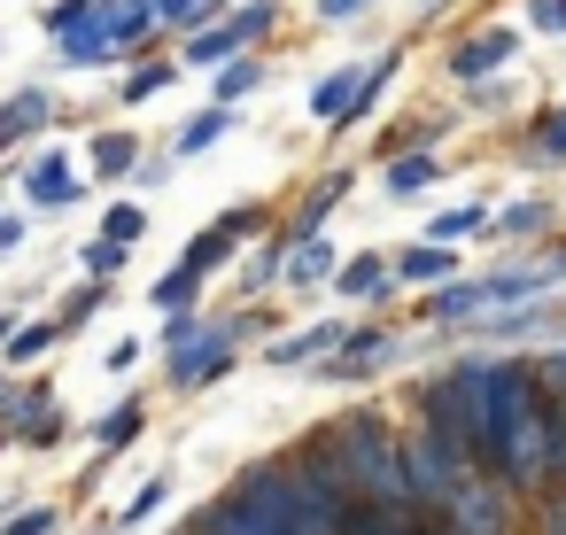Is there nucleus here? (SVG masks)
Returning a JSON list of instances; mask_svg holds the SVG:
<instances>
[{
	"label": "nucleus",
	"instance_id": "obj_1",
	"mask_svg": "<svg viewBox=\"0 0 566 535\" xmlns=\"http://www.w3.org/2000/svg\"><path fill=\"white\" fill-rule=\"evenodd\" d=\"M233 489L280 527V535H349V481L326 465V450L303 434L287 458H256L233 473Z\"/></svg>",
	"mask_w": 566,
	"mask_h": 535
},
{
	"label": "nucleus",
	"instance_id": "obj_2",
	"mask_svg": "<svg viewBox=\"0 0 566 535\" xmlns=\"http://www.w3.org/2000/svg\"><path fill=\"white\" fill-rule=\"evenodd\" d=\"M311 442H318L326 465L349 481V496H365V504H411V481H403V427H396L380 403H342L334 419H318Z\"/></svg>",
	"mask_w": 566,
	"mask_h": 535
},
{
	"label": "nucleus",
	"instance_id": "obj_3",
	"mask_svg": "<svg viewBox=\"0 0 566 535\" xmlns=\"http://www.w3.org/2000/svg\"><path fill=\"white\" fill-rule=\"evenodd\" d=\"M241 357V334L233 318H210V311H164V373L171 388H210L226 380Z\"/></svg>",
	"mask_w": 566,
	"mask_h": 535
},
{
	"label": "nucleus",
	"instance_id": "obj_4",
	"mask_svg": "<svg viewBox=\"0 0 566 535\" xmlns=\"http://www.w3.org/2000/svg\"><path fill=\"white\" fill-rule=\"evenodd\" d=\"M473 473V450L465 442H450V434H434V427H403V481H411V504L419 512H442L450 504V489Z\"/></svg>",
	"mask_w": 566,
	"mask_h": 535
},
{
	"label": "nucleus",
	"instance_id": "obj_5",
	"mask_svg": "<svg viewBox=\"0 0 566 535\" xmlns=\"http://www.w3.org/2000/svg\"><path fill=\"white\" fill-rule=\"evenodd\" d=\"M434 520H450L458 535H520V527H527V496H512L504 473L473 465V473L450 489V504H442Z\"/></svg>",
	"mask_w": 566,
	"mask_h": 535
},
{
	"label": "nucleus",
	"instance_id": "obj_6",
	"mask_svg": "<svg viewBox=\"0 0 566 535\" xmlns=\"http://www.w3.org/2000/svg\"><path fill=\"white\" fill-rule=\"evenodd\" d=\"M280 24V0H241V9H226L218 24H202V32H187V48H179V63L187 71H218L226 55H241L249 40H264Z\"/></svg>",
	"mask_w": 566,
	"mask_h": 535
},
{
	"label": "nucleus",
	"instance_id": "obj_7",
	"mask_svg": "<svg viewBox=\"0 0 566 535\" xmlns=\"http://www.w3.org/2000/svg\"><path fill=\"white\" fill-rule=\"evenodd\" d=\"M48 40H55V55L71 63V71H94V63H117V48H109V32H102V9L94 0H48Z\"/></svg>",
	"mask_w": 566,
	"mask_h": 535
},
{
	"label": "nucleus",
	"instance_id": "obj_8",
	"mask_svg": "<svg viewBox=\"0 0 566 535\" xmlns=\"http://www.w3.org/2000/svg\"><path fill=\"white\" fill-rule=\"evenodd\" d=\"M17 187H24V202L48 218V210H71V202L86 195V171H78L63 148H48V156H32V164H24V179H17Z\"/></svg>",
	"mask_w": 566,
	"mask_h": 535
},
{
	"label": "nucleus",
	"instance_id": "obj_9",
	"mask_svg": "<svg viewBox=\"0 0 566 535\" xmlns=\"http://www.w3.org/2000/svg\"><path fill=\"white\" fill-rule=\"evenodd\" d=\"M512 55H520V32H512V24H489V32H473V40L450 48V86L496 78V71H512Z\"/></svg>",
	"mask_w": 566,
	"mask_h": 535
},
{
	"label": "nucleus",
	"instance_id": "obj_10",
	"mask_svg": "<svg viewBox=\"0 0 566 535\" xmlns=\"http://www.w3.org/2000/svg\"><path fill=\"white\" fill-rule=\"evenodd\" d=\"M334 272H342V256L326 249V233H295V241H287V256H280V287H295V295L326 287Z\"/></svg>",
	"mask_w": 566,
	"mask_h": 535
},
{
	"label": "nucleus",
	"instance_id": "obj_11",
	"mask_svg": "<svg viewBox=\"0 0 566 535\" xmlns=\"http://www.w3.org/2000/svg\"><path fill=\"white\" fill-rule=\"evenodd\" d=\"M388 264H396V287H450V280L465 272L450 241H411V249H396Z\"/></svg>",
	"mask_w": 566,
	"mask_h": 535
},
{
	"label": "nucleus",
	"instance_id": "obj_12",
	"mask_svg": "<svg viewBox=\"0 0 566 535\" xmlns=\"http://www.w3.org/2000/svg\"><path fill=\"white\" fill-rule=\"evenodd\" d=\"M55 125V94L48 86H17L9 102H0V156H9L17 140H32V133H48Z\"/></svg>",
	"mask_w": 566,
	"mask_h": 535
},
{
	"label": "nucleus",
	"instance_id": "obj_13",
	"mask_svg": "<svg viewBox=\"0 0 566 535\" xmlns=\"http://www.w3.org/2000/svg\"><path fill=\"white\" fill-rule=\"evenodd\" d=\"M195 535H280V527H272V520L226 481V496H210V504L195 512Z\"/></svg>",
	"mask_w": 566,
	"mask_h": 535
},
{
	"label": "nucleus",
	"instance_id": "obj_14",
	"mask_svg": "<svg viewBox=\"0 0 566 535\" xmlns=\"http://www.w3.org/2000/svg\"><path fill=\"white\" fill-rule=\"evenodd\" d=\"M334 287H342L349 303H388V295H396V264H388L380 249H365V256H342Z\"/></svg>",
	"mask_w": 566,
	"mask_h": 535
},
{
	"label": "nucleus",
	"instance_id": "obj_15",
	"mask_svg": "<svg viewBox=\"0 0 566 535\" xmlns=\"http://www.w3.org/2000/svg\"><path fill=\"white\" fill-rule=\"evenodd\" d=\"M551 225H558V202H543V195H527L512 210H489V233L496 241H551Z\"/></svg>",
	"mask_w": 566,
	"mask_h": 535
},
{
	"label": "nucleus",
	"instance_id": "obj_16",
	"mask_svg": "<svg viewBox=\"0 0 566 535\" xmlns=\"http://www.w3.org/2000/svg\"><path fill=\"white\" fill-rule=\"evenodd\" d=\"M342 349V318H318V326H295V334H280L264 357L272 365H318V357H334Z\"/></svg>",
	"mask_w": 566,
	"mask_h": 535
},
{
	"label": "nucleus",
	"instance_id": "obj_17",
	"mask_svg": "<svg viewBox=\"0 0 566 535\" xmlns=\"http://www.w3.org/2000/svg\"><path fill=\"white\" fill-rule=\"evenodd\" d=\"M55 403V388L48 380H17V373H0V442H17V427L32 419V411H48Z\"/></svg>",
	"mask_w": 566,
	"mask_h": 535
},
{
	"label": "nucleus",
	"instance_id": "obj_18",
	"mask_svg": "<svg viewBox=\"0 0 566 535\" xmlns=\"http://www.w3.org/2000/svg\"><path fill=\"white\" fill-rule=\"evenodd\" d=\"M342 195H349V171H326V179H318V187H311V195L295 202V218H287L280 233H287V241H295V233H318V225H326V218L342 210Z\"/></svg>",
	"mask_w": 566,
	"mask_h": 535
},
{
	"label": "nucleus",
	"instance_id": "obj_19",
	"mask_svg": "<svg viewBox=\"0 0 566 535\" xmlns=\"http://www.w3.org/2000/svg\"><path fill=\"white\" fill-rule=\"evenodd\" d=\"M140 434H148V403H133V396H125V403H109V411L94 419V450H102V458L133 450Z\"/></svg>",
	"mask_w": 566,
	"mask_h": 535
},
{
	"label": "nucleus",
	"instance_id": "obj_20",
	"mask_svg": "<svg viewBox=\"0 0 566 535\" xmlns=\"http://www.w3.org/2000/svg\"><path fill=\"white\" fill-rule=\"evenodd\" d=\"M264 78H272V71H264V55H249V48H241V55H226V63H218V86H210V94H218V109H233V102L264 94Z\"/></svg>",
	"mask_w": 566,
	"mask_h": 535
},
{
	"label": "nucleus",
	"instance_id": "obj_21",
	"mask_svg": "<svg viewBox=\"0 0 566 535\" xmlns=\"http://www.w3.org/2000/svg\"><path fill=\"white\" fill-rule=\"evenodd\" d=\"M55 342H63V318H17V334L0 342V357H9V373H17V365H40Z\"/></svg>",
	"mask_w": 566,
	"mask_h": 535
},
{
	"label": "nucleus",
	"instance_id": "obj_22",
	"mask_svg": "<svg viewBox=\"0 0 566 535\" xmlns=\"http://www.w3.org/2000/svg\"><path fill=\"white\" fill-rule=\"evenodd\" d=\"M357 86H365V63H349V71H326V78L311 86V102H303V109H311L318 125H334V117L357 102Z\"/></svg>",
	"mask_w": 566,
	"mask_h": 535
},
{
	"label": "nucleus",
	"instance_id": "obj_23",
	"mask_svg": "<svg viewBox=\"0 0 566 535\" xmlns=\"http://www.w3.org/2000/svg\"><path fill=\"white\" fill-rule=\"evenodd\" d=\"M396 349H403V334H388L380 318H365V326H342V357H357V365H373V373H380Z\"/></svg>",
	"mask_w": 566,
	"mask_h": 535
},
{
	"label": "nucleus",
	"instance_id": "obj_24",
	"mask_svg": "<svg viewBox=\"0 0 566 535\" xmlns=\"http://www.w3.org/2000/svg\"><path fill=\"white\" fill-rule=\"evenodd\" d=\"M226 133H233V109H202V117H187V125L171 133V156H210Z\"/></svg>",
	"mask_w": 566,
	"mask_h": 535
},
{
	"label": "nucleus",
	"instance_id": "obj_25",
	"mask_svg": "<svg viewBox=\"0 0 566 535\" xmlns=\"http://www.w3.org/2000/svg\"><path fill=\"white\" fill-rule=\"evenodd\" d=\"M434 179H442V156H434V148H427V156H396V164L380 171V187H388L396 202H403V195H427Z\"/></svg>",
	"mask_w": 566,
	"mask_h": 535
},
{
	"label": "nucleus",
	"instance_id": "obj_26",
	"mask_svg": "<svg viewBox=\"0 0 566 535\" xmlns=\"http://www.w3.org/2000/svg\"><path fill=\"white\" fill-rule=\"evenodd\" d=\"M233 256H241V241H233V233H226V225H210V233H195V241H187V249H179V264H195V272H202V280H218V272H226V264H233Z\"/></svg>",
	"mask_w": 566,
	"mask_h": 535
},
{
	"label": "nucleus",
	"instance_id": "obj_27",
	"mask_svg": "<svg viewBox=\"0 0 566 535\" xmlns=\"http://www.w3.org/2000/svg\"><path fill=\"white\" fill-rule=\"evenodd\" d=\"M202 287H210V280H202L195 264H171V272L148 287V303H156V311H195V303H202Z\"/></svg>",
	"mask_w": 566,
	"mask_h": 535
},
{
	"label": "nucleus",
	"instance_id": "obj_28",
	"mask_svg": "<svg viewBox=\"0 0 566 535\" xmlns=\"http://www.w3.org/2000/svg\"><path fill=\"white\" fill-rule=\"evenodd\" d=\"M171 78H179V63H156V55H148V63H133V71H125L117 102H125V109H140V102H156V94H164Z\"/></svg>",
	"mask_w": 566,
	"mask_h": 535
},
{
	"label": "nucleus",
	"instance_id": "obj_29",
	"mask_svg": "<svg viewBox=\"0 0 566 535\" xmlns=\"http://www.w3.org/2000/svg\"><path fill=\"white\" fill-rule=\"evenodd\" d=\"M473 233H489V202H458V210H434V225H427V241H473Z\"/></svg>",
	"mask_w": 566,
	"mask_h": 535
},
{
	"label": "nucleus",
	"instance_id": "obj_30",
	"mask_svg": "<svg viewBox=\"0 0 566 535\" xmlns=\"http://www.w3.org/2000/svg\"><path fill=\"white\" fill-rule=\"evenodd\" d=\"M527 156H535V164H566V102H551V109L527 125Z\"/></svg>",
	"mask_w": 566,
	"mask_h": 535
},
{
	"label": "nucleus",
	"instance_id": "obj_31",
	"mask_svg": "<svg viewBox=\"0 0 566 535\" xmlns=\"http://www.w3.org/2000/svg\"><path fill=\"white\" fill-rule=\"evenodd\" d=\"M140 164V133H94V171L102 179H125Z\"/></svg>",
	"mask_w": 566,
	"mask_h": 535
},
{
	"label": "nucleus",
	"instance_id": "obj_32",
	"mask_svg": "<svg viewBox=\"0 0 566 535\" xmlns=\"http://www.w3.org/2000/svg\"><path fill=\"white\" fill-rule=\"evenodd\" d=\"M125 256H133V241H109V233H94V241L78 249V272H86V280H117V272H125Z\"/></svg>",
	"mask_w": 566,
	"mask_h": 535
},
{
	"label": "nucleus",
	"instance_id": "obj_33",
	"mask_svg": "<svg viewBox=\"0 0 566 535\" xmlns=\"http://www.w3.org/2000/svg\"><path fill=\"white\" fill-rule=\"evenodd\" d=\"M520 535H566V481H551L543 496H527V527Z\"/></svg>",
	"mask_w": 566,
	"mask_h": 535
},
{
	"label": "nucleus",
	"instance_id": "obj_34",
	"mask_svg": "<svg viewBox=\"0 0 566 535\" xmlns=\"http://www.w3.org/2000/svg\"><path fill=\"white\" fill-rule=\"evenodd\" d=\"M226 17V0H156V24H179V32H202Z\"/></svg>",
	"mask_w": 566,
	"mask_h": 535
},
{
	"label": "nucleus",
	"instance_id": "obj_35",
	"mask_svg": "<svg viewBox=\"0 0 566 535\" xmlns=\"http://www.w3.org/2000/svg\"><path fill=\"white\" fill-rule=\"evenodd\" d=\"M63 434H71V419H63V403H48V411H32V419L17 427V442H24V450H55Z\"/></svg>",
	"mask_w": 566,
	"mask_h": 535
},
{
	"label": "nucleus",
	"instance_id": "obj_36",
	"mask_svg": "<svg viewBox=\"0 0 566 535\" xmlns=\"http://www.w3.org/2000/svg\"><path fill=\"white\" fill-rule=\"evenodd\" d=\"M164 504H171V481H148V489H140V496H133V504L117 512V527H109V535H133V527H148V520H156Z\"/></svg>",
	"mask_w": 566,
	"mask_h": 535
},
{
	"label": "nucleus",
	"instance_id": "obj_37",
	"mask_svg": "<svg viewBox=\"0 0 566 535\" xmlns=\"http://www.w3.org/2000/svg\"><path fill=\"white\" fill-rule=\"evenodd\" d=\"M102 233H109V241H140V233H148V210L125 195V202H109V210H102Z\"/></svg>",
	"mask_w": 566,
	"mask_h": 535
},
{
	"label": "nucleus",
	"instance_id": "obj_38",
	"mask_svg": "<svg viewBox=\"0 0 566 535\" xmlns=\"http://www.w3.org/2000/svg\"><path fill=\"white\" fill-rule=\"evenodd\" d=\"M102 303H109V280H94V287H78V295H71V303L55 311V318H63V334H78L86 318H102Z\"/></svg>",
	"mask_w": 566,
	"mask_h": 535
},
{
	"label": "nucleus",
	"instance_id": "obj_39",
	"mask_svg": "<svg viewBox=\"0 0 566 535\" xmlns=\"http://www.w3.org/2000/svg\"><path fill=\"white\" fill-rule=\"evenodd\" d=\"M55 520H63V504H24L17 520L0 512V535H55Z\"/></svg>",
	"mask_w": 566,
	"mask_h": 535
},
{
	"label": "nucleus",
	"instance_id": "obj_40",
	"mask_svg": "<svg viewBox=\"0 0 566 535\" xmlns=\"http://www.w3.org/2000/svg\"><path fill=\"white\" fill-rule=\"evenodd\" d=\"M465 109H473V117H496V109H512V86H504V71H496V78H473V86H465Z\"/></svg>",
	"mask_w": 566,
	"mask_h": 535
},
{
	"label": "nucleus",
	"instance_id": "obj_41",
	"mask_svg": "<svg viewBox=\"0 0 566 535\" xmlns=\"http://www.w3.org/2000/svg\"><path fill=\"white\" fill-rule=\"evenodd\" d=\"M218 225H226V233H233V241H256V233H264V225H272V210H264V202H233V210H226V218H218Z\"/></svg>",
	"mask_w": 566,
	"mask_h": 535
},
{
	"label": "nucleus",
	"instance_id": "obj_42",
	"mask_svg": "<svg viewBox=\"0 0 566 535\" xmlns=\"http://www.w3.org/2000/svg\"><path fill=\"white\" fill-rule=\"evenodd\" d=\"M535 380H543V396H558V403H566V342L535 357Z\"/></svg>",
	"mask_w": 566,
	"mask_h": 535
},
{
	"label": "nucleus",
	"instance_id": "obj_43",
	"mask_svg": "<svg viewBox=\"0 0 566 535\" xmlns=\"http://www.w3.org/2000/svg\"><path fill=\"white\" fill-rule=\"evenodd\" d=\"M527 24L551 32V40H566V0H527Z\"/></svg>",
	"mask_w": 566,
	"mask_h": 535
},
{
	"label": "nucleus",
	"instance_id": "obj_44",
	"mask_svg": "<svg viewBox=\"0 0 566 535\" xmlns=\"http://www.w3.org/2000/svg\"><path fill=\"white\" fill-rule=\"evenodd\" d=\"M102 365H109V373H133V365H140V342H109V357H102Z\"/></svg>",
	"mask_w": 566,
	"mask_h": 535
},
{
	"label": "nucleus",
	"instance_id": "obj_45",
	"mask_svg": "<svg viewBox=\"0 0 566 535\" xmlns=\"http://www.w3.org/2000/svg\"><path fill=\"white\" fill-rule=\"evenodd\" d=\"M357 9H365V0H318V24H349Z\"/></svg>",
	"mask_w": 566,
	"mask_h": 535
},
{
	"label": "nucleus",
	"instance_id": "obj_46",
	"mask_svg": "<svg viewBox=\"0 0 566 535\" xmlns=\"http://www.w3.org/2000/svg\"><path fill=\"white\" fill-rule=\"evenodd\" d=\"M24 233H32L24 218H0V256H17V249H24Z\"/></svg>",
	"mask_w": 566,
	"mask_h": 535
},
{
	"label": "nucleus",
	"instance_id": "obj_47",
	"mask_svg": "<svg viewBox=\"0 0 566 535\" xmlns=\"http://www.w3.org/2000/svg\"><path fill=\"white\" fill-rule=\"evenodd\" d=\"M427 520H434V512H403V520H388L380 535H427Z\"/></svg>",
	"mask_w": 566,
	"mask_h": 535
},
{
	"label": "nucleus",
	"instance_id": "obj_48",
	"mask_svg": "<svg viewBox=\"0 0 566 535\" xmlns=\"http://www.w3.org/2000/svg\"><path fill=\"white\" fill-rule=\"evenodd\" d=\"M9 334H17V318H9V311H0V342H9Z\"/></svg>",
	"mask_w": 566,
	"mask_h": 535
},
{
	"label": "nucleus",
	"instance_id": "obj_49",
	"mask_svg": "<svg viewBox=\"0 0 566 535\" xmlns=\"http://www.w3.org/2000/svg\"><path fill=\"white\" fill-rule=\"evenodd\" d=\"M171 535H195V520H187V527H171Z\"/></svg>",
	"mask_w": 566,
	"mask_h": 535
},
{
	"label": "nucleus",
	"instance_id": "obj_50",
	"mask_svg": "<svg viewBox=\"0 0 566 535\" xmlns=\"http://www.w3.org/2000/svg\"><path fill=\"white\" fill-rule=\"evenodd\" d=\"M0 210H9V187H0Z\"/></svg>",
	"mask_w": 566,
	"mask_h": 535
}]
</instances>
